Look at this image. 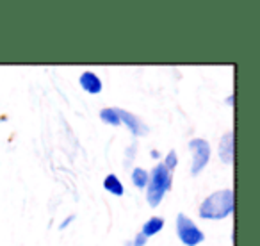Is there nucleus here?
<instances>
[{
  "instance_id": "1",
  "label": "nucleus",
  "mask_w": 260,
  "mask_h": 246,
  "mask_svg": "<svg viewBox=\"0 0 260 246\" xmlns=\"http://www.w3.org/2000/svg\"><path fill=\"white\" fill-rule=\"evenodd\" d=\"M234 212V191L221 189L207 196L200 205V216L205 220H224Z\"/></svg>"
},
{
  "instance_id": "2",
  "label": "nucleus",
  "mask_w": 260,
  "mask_h": 246,
  "mask_svg": "<svg viewBox=\"0 0 260 246\" xmlns=\"http://www.w3.org/2000/svg\"><path fill=\"white\" fill-rule=\"evenodd\" d=\"M171 180H173L171 171L166 170V166L162 163L153 168V171L150 173L148 178V186H146V198H148L150 207H157L162 202L164 195L171 188Z\"/></svg>"
},
{
  "instance_id": "3",
  "label": "nucleus",
  "mask_w": 260,
  "mask_h": 246,
  "mask_svg": "<svg viewBox=\"0 0 260 246\" xmlns=\"http://www.w3.org/2000/svg\"><path fill=\"white\" fill-rule=\"evenodd\" d=\"M177 234L178 239L184 242L185 246H196L200 242H203L205 235L194 225V221L189 220L185 214H178L177 216Z\"/></svg>"
},
{
  "instance_id": "4",
  "label": "nucleus",
  "mask_w": 260,
  "mask_h": 246,
  "mask_svg": "<svg viewBox=\"0 0 260 246\" xmlns=\"http://www.w3.org/2000/svg\"><path fill=\"white\" fill-rule=\"evenodd\" d=\"M189 148L192 150V166H191V173L198 175L200 171H203V168L209 164L210 159V145L209 141L202 138H194L189 141Z\"/></svg>"
},
{
  "instance_id": "5",
  "label": "nucleus",
  "mask_w": 260,
  "mask_h": 246,
  "mask_svg": "<svg viewBox=\"0 0 260 246\" xmlns=\"http://www.w3.org/2000/svg\"><path fill=\"white\" fill-rule=\"evenodd\" d=\"M116 112H118V116H119V121L125 123L126 127H128V131L134 136H146L148 134V127H146L145 123H143L138 116H134L132 112L125 111V109H116Z\"/></svg>"
},
{
  "instance_id": "6",
  "label": "nucleus",
  "mask_w": 260,
  "mask_h": 246,
  "mask_svg": "<svg viewBox=\"0 0 260 246\" xmlns=\"http://www.w3.org/2000/svg\"><path fill=\"white\" fill-rule=\"evenodd\" d=\"M79 84L84 91H87V93H91V95H98L102 91V87H104L100 77L93 72H84L79 79Z\"/></svg>"
},
{
  "instance_id": "7",
  "label": "nucleus",
  "mask_w": 260,
  "mask_h": 246,
  "mask_svg": "<svg viewBox=\"0 0 260 246\" xmlns=\"http://www.w3.org/2000/svg\"><path fill=\"white\" fill-rule=\"evenodd\" d=\"M219 157L224 164L234 163V132H226V134L221 138Z\"/></svg>"
},
{
  "instance_id": "8",
  "label": "nucleus",
  "mask_w": 260,
  "mask_h": 246,
  "mask_svg": "<svg viewBox=\"0 0 260 246\" xmlns=\"http://www.w3.org/2000/svg\"><path fill=\"white\" fill-rule=\"evenodd\" d=\"M162 227H164V220L162 218H150L148 221H146L145 225H143V230H141V234L145 235V237H152V235H155V234H159L160 230H162Z\"/></svg>"
},
{
  "instance_id": "9",
  "label": "nucleus",
  "mask_w": 260,
  "mask_h": 246,
  "mask_svg": "<svg viewBox=\"0 0 260 246\" xmlns=\"http://www.w3.org/2000/svg\"><path fill=\"white\" fill-rule=\"evenodd\" d=\"M104 188H105V191L112 193V195H116V196H123V193H125V188H123L121 180H119V178L116 177V175H112V173L105 177Z\"/></svg>"
},
{
  "instance_id": "10",
  "label": "nucleus",
  "mask_w": 260,
  "mask_h": 246,
  "mask_svg": "<svg viewBox=\"0 0 260 246\" xmlns=\"http://www.w3.org/2000/svg\"><path fill=\"white\" fill-rule=\"evenodd\" d=\"M148 178H150V173L143 168H134L132 170V184L139 189H145L148 186Z\"/></svg>"
},
{
  "instance_id": "11",
  "label": "nucleus",
  "mask_w": 260,
  "mask_h": 246,
  "mask_svg": "<svg viewBox=\"0 0 260 246\" xmlns=\"http://www.w3.org/2000/svg\"><path fill=\"white\" fill-rule=\"evenodd\" d=\"M100 118H102V121L107 123V125H111V127H119V125H121V121H119V116H118V112H116L114 107L102 109Z\"/></svg>"
},
{
  "instance_id": "12",
  "label": "nucleus",
  "mask_w": 260,
  "mask_h": 246,
  "mask_svg": "<svg viewBox=\"0 0 260 246\" xmlns=\"http://www.w3.org/2000/svg\"><path fill=\"white\" fill-rule=\"evenodd\" d=\"M164 166H166V170H170V171H173L175 168H177V164H178V159H177V152L175 150H171L170 153L166 156V159H164Z\"/></svg>"
},
{
  "instance_id": "13",
  "label": "nucleus",
  "mask_w": 260,
  "mask_h": 246,
  "mask_svg": "<svg viewBox=\"0 0 260 246\" xmlns=\"http://www.w3.org/2000/svg\"><path fill=\"white\" fill-rule=\"evenodd\" d=\"M146 241H148V237H145V235L139 232V234L134 237V242H132V246H145Z\"/></svg>"
},
{
  "instance_id": "14",
  "label": "nucleus",
  "mask_w": 260,
  "mask_h": 246,
  "mask_svg": "<svg viewBox=\"0 0 260 246\" xmlns=\"http://www.w3.org/2000/svg\"><path fill=\"white\" fill-rule=\"evenodd\" d=\"M73 218H75V216H68V218H66V220H64V221H62V223H61V228H66V227H68V225H70V223H72V221H73Z\"/></svg>"
},
{
  "instance_id": "15",
  "label": "nucleus",
  "mask_w": 260,
  "mask_h": 246,
  "mask_svg": "<svg viewBox=\"0 0 260 246\" xmlns=\"http://www.w3.org/2000/svg\"><path fill=\"white\" fill-rule=\"evenodd\" d=\"M226 104H228V105H234V95H232V97H228Z\"/></svg>"
},
{
  "instance_id": "16",
  "label": "nucleus",
  "mask_w": 260,
  "mask_h": 246,
  "mask_svg": "<svg viewBox=\"0 0 260 246\" xmlns=\"http://www.w3.org/2000/svg\"><path fill=\"white\" fill-rule=\"evenodd\" d=\"M125 246H132V242H126V244Z\"/></svg>"
}]
</instances>
